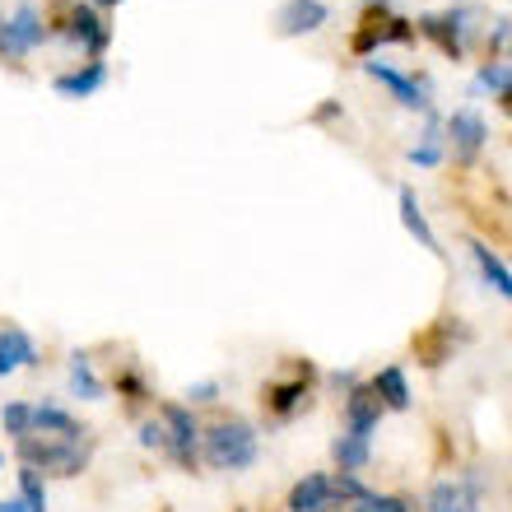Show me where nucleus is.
<instances>
[{
  "instance_id": "obj_5",
  "label": "nucleus",
  "mask_w": 512,
  "mask_h": 512,
  "mask_svg": "<svg viewBox=\"0 0 512 512\" xmlns=\"http://www.w3.org/2000/svg\"><path fill=\"white\" fill-rule=\"evenodd\" d=\"M308 378H312V364L308 359H294V378L289 382H266L261 405H266L275 419H294L298 410L308 405Z\"/></svg>"
},
{
  "instance_id": "obj_18",
  "label": "nucleus",
  "mask_w": 512,
  "mask_h": 512,
  "mask_svg": "<svg viewBox=\"0 0 512 512\" xmlns=\"http://www.w3.org/2000/svg\"><path fill=\"white\" fill-rule=\"evenodd\" d=\"M331 457H336L340 471L359 475L368 466V457H373V438H359V433H340L336 443H331Z\"/></svg>"
},
{
  "instance_id": "obj_27",
  "label": "nucleus",
  "mask_w": 512,
  "mask_h": 512,
  "mask_svg": "<svg viewBox=\"0 0 512 512\" xmlns=\"http://www.w3.org/2000/svg\"><path fill=\"white\" fill-rule=\"evenodd\" d=\"M350 512H410V503L396 499V494H364Z\"/></svg>"
},
{
  "instance_id": "obj_7",
  "label": "nucleus",
  "mask_w": 512,
  "mask_h": 512,
  "mask_svg": "<svg viewBox=\"0 0 512 512\" xmlns=\"http://www.w3.org/2000/svg\"><path fill=\"white\" fill-rule=\"evenodd\" d=\"M443 135L452 140V154H457L461 163H475V154L485 149V140H489V126H485V117L480 112H452L443 122Z\"/></svg>"
},
{
  "instance_id": "obj_34",
  "label": "nucleus",
  "mask_w": 512,
  "mask_h": 512,
  "mask_svg": "<svg viewBox=\"0 0 512 512\" xmlns=\"http://www.w3.org/2000/svg\"><path fill=\"white\" fill-rule=\"evenodd\" d=\"M98 10H112V5H122V0H94Z\"/></svg>"
},
{
  "instance_id": "obj_22",
  "label": "nucleus",
  "mask_w": 512,
  "mask_h": 512,
  "mask_svg": "<svg viewBox=\"0 0 512 512\" xmlns=\"http://www.w3.org/2000/svg\"><path fill=\"white\" fill-rule=\"evenodd\" d=\"M452 354V336H447V326H429V331H419L415 336V359L424 368H438Z\"/></svg>"
},
{
  "instance_id": "obj_9",
  "label": "nucleus",
  "mask_w": 512,
  "mask_h": 512,
  "mask_svg": "<svg viewBox=\"0 0 512 512\" xmlns=\"http://www.w3.org/2000/svg\"><path fill=\"white\" fill-rule=\"evenodd\" d=\"M326 19H331V10L322 0H284L275 14V28H280V38H303V33H317Z\"/></svg>"
},
{
  "instance_id": "obj_26",
  "label": "nucleus",
  "mask_w": 512,
  "mask_h": 512,
  "mask_svg": "<svg viewBox=\"0 0 512 512\" xmlns=\"http://www.w3.org/2000/svg\"><path fill=\"white\" fill-rule=\"evenodd\" d=\"M475 89L508 94V89H512V61H485V66H480V75H475Z\"/></svg>"
},
{
  "instance_id": "obj_2",
  "label": "nucleus",
  "mask_w": 512,
  "mask_h": 512,
  "mask_svg": "<svg viewBox=\"0 0 512 512\" xmlns=\"http://www.w3.org/2000/svg\"><path fill=\"white\" fill-rule=\"evenodd\" d=\"M19 461L38 475H80L89 461V438H52V433H28L19 438Z\"/></svg>"
},
{
  "instance_id": "obj_28",
  "label": "nucleus",
  "mask_w": 512,
  "mask_h": 512,
  "mask_svg": "<svg viewBox=\"0 0 512 512\" xmlns=\"http://www.w3.org/2000/svg\"><path fill=\"white\" fill-rule=\"evenodd\" d=\"M410 38H415V24L401 19V14H387L378 24V42H410Z\"/></svg>"
},
{
  "instance_id": "obj_29",
  "label": "nucleus",
  "mask_w": 512,
  "mask_h": 512,
  "mask_svg": "<svg viewBox=\"0 0 512 512\" xmlns=\"http://www.w3.org/2000/svg\"><path fill=\"white\" fill-rule=\"evenodd\" d=\"M117 391H122L126 401H145L149 391H145V378L135 373V368H126V373H117Z\"/></svg>"
},
{
  "instance_id": "obj_8",
  "label": "nucleus",
  "mask_w": 512,
  "mask_h": 512,
  "mask_svg": "<svg viewBox=\"0 0 512 512\" xmlns=\"http://www.w3.org/2000/svg\"><path fill=\"white\" fill-rule=\"evenodd\" d=\"M419 33L424 38L438 42V52L452 56V61H461V52H466V14H419Z\"/></svg>"
},
{
  "instance_id": "obj_12",
  "label": "nucleus",
  "mask_w": 512,
  "mask_h": 512,
  "mask_svg": "<svg viewBox=\"0 0 512 512\" xmlns=\"http://www.w3.org/2000/svg\"><path fill=\"white\" fill-rule=\"evenodd\" d=\"M33 364H38V345H33V336L19 331V326H5V331H0V378H10V373L33 368Z\"/></svg>"
},
{
  "instance_id": "obj_10",
  "label": "nucleus",
  "mask_w": 512,
  "mask_h": 512,
  "mask_svg": "<svg viewBox=\"0 0 512 512\" xmlns=\"http://www.w3.org/2000/svg\"><path fill=\"white\" fill-rule=\"evenodd\" d=\"M382 419V401L373 387H350L345 396V433H359V438H373Z\"/></svg>"
},
{
  "instance_id": "obj_1",
  "label": "nucleus",
  "mask_w": 512,
  "mask_h": 512,
  "mask_svg": "<svg viewBox=\"0 0 512 512\" xmlns=\"http://www.w3.org/2000/svg\"><path fill=\"white\" fill-rule=\"evenodd\" d=\"M201 457L215 466V471H247L261 457V443H256L252 424L243 419H224L215 429L201 433Z\"/></svg>"
},
{
  "instance_id": "obj_15",
  "label": "nucleus",
  "mask_w": 512,
  "mask_h": 512,
  "mask_svg": "<svg viewBox=\"0 0 512 512\" xmlns=\"http://www.w3.org/2000/svg\"><path fill=\"white\" fill-rule=\"evenodd\" d=\"M5 28H10V42L19 47V56H28L33 47H42V42L52 38V28L42 24L33 5H19V10H14L10 19H5Z\"/></svg>"
},
{
  "instance_id": "obj_33",
  "label": "nucleus",
  "mask_w": 512,
  "mask_h": 512,
  "mask_svg": "<svg viewBox=\"0 0 512 512\" xmlns=\"http://www.w3.org/2000/svg\"><path fill=\"white\" fill-rule=\"evenodd\" d=\"M331 387H336V391H350V387H359V382H354V373H331Z\"/></svg>"
},
{
  "instance_id": "obj_19",
  "label": "nucleus",
  "mask_w": 512,
  "mask_h": 512,
  "mask_svg": "<svg viewBox=\"0 0 512 512\" xmlns=\"http://www.w3.org/2000/svg\"><path fill=\"white\" fill-rule=\"evenodd\" d=\"M471 261L480 266V275H485L489 289H494V294H503L512 303V266H503V261L489 252L485 243H471Z\"/></svg>"
},
{
  "instance_id": "obj_13",
  "label": "nucleus",
  "mask_w": 512,
  "mask_h": 512,
  "mask_svg": "<svg viewBox=\"0 0 512 512\" xmlns=\"http://www.w3.org/2000/svg\"><path fill=\"white\" fill-rule=\"evenodd\" d=\"M429 512H480V494L471 480H438L429 489Z\"/></svg>"
},
{
  "instance_id": "obj_17",
  "label": "nucleus",
  "mask_w": 512,
  "mask_h": 512,
  "mask_svg": "<svg viewBox=\"0 0 512 512\" xmlns=\"http://www.w3.org/2000/svg\"><path fill=\"white\" fill-rule=\"evenodd\" d=\"M33 433H52V438H84L80 419L66 415L61 405H33Z\"/></svg>"
},
{
  "instance_id": "obj_4",
  "label": "nucleus",
  "mask_w": 512,
  "mask_h": 512,
  "mask_svg": "<svg viewBox=\"0 0 512 512\" xmlns=\"http://www.w3.org/2000/svg\"><path fill=\"white\" fill-rule=\"evenodd\" d=\"M364 75H368V80H378L382 89H391V98H396L401 108L429 112V84H424V80H415V75H405V70L387 66V61H378V56H368V61H364Z\"/></svg>"
},
{
  "instance_id": "obj_6",
  "label": "nucleus",
  "mask_w": 512,
  "mask_h": 512,
  "mask_svg": "<svg viewBox=\"0 0 512 512\" xmlns=\"http://www.w3.org/2000/svg\"><path fill=\"white\" fill-rule=\"evenodd\" d=\"M66 33L75 42H84V52H89V61H103V52H108L112 42V28L103 24V14L94 10V5H70V19H66Z\"/></svg>"
},
{
  "instance_id": "obj_32",
  "label": "nucleus",
  "mask_w": 512,
  "mask_h": 512,
  "mask_svg": "<svg viewBox=\"0 0 512 512\" xmlns=\"http://www.w3.org/2000/svg\"><path fill=\"white\" fill-rule=\"evenodd\" d=\"M191 401H219V387L215 382H196V387H187Z\"/></svg>"
},
{
  "instance_id": "obj_16",
  "label": "nucleus",
  "mask_w": 512,
  "mask_h": 512,
  "mask_svg": "<svg viewBox=\"0 0 512 512\" xmlns=\"http://www.w3.org/2000/svg\"><path fill=\"white\" fill-rule=\"evenodd\" d=\"M103 84H108V66H103V61H89V66L75 70V75H56L52 89L61 98H89V94H98Z\"/></svg>"
},
{
  "instance_id": "obj_11",
  "label": "nucleus",
  "mask_w": 512,
  "mask_h": 512,
  "mask_svg": "<svg viewBox=\"0 0 512 512\" xmlns=\"http://www.w3.org/2000/svg\"><path fill=\"white\" fill-rule=\"evenodd\" d=\"M336 485L331 475H303L294 489H289V512H336Z\"/></svg>"
},
{
  "instance_id": "obj_25",
  "label": "nucleus",
  "mask_w": 512,
  "mask_h": 512,
  "mask_svg": "<svg viewBox=\"0 0 512 512\" xmlns=\"http://www.w3.org/2000/svg\"><path fill=\"white\" fill-rule=\"evenodd\" d=\"M0 429L10 433L14 443H19V438H28V433H33V405H28V401H10V405H5V415H0Z\"/></svg>"
},
{
  "instance_id": "obj_23",
  "label": "nucleus",
  "mask_w": 512,
  "mask_h": 512,
  "mask_svg": "<svg viewBox=\"0 0 512 512\" xmlns=\"http://www.w3.org/2000/svg\"><path fill=\"white\" fill-rule=\"evenodd\" d=\"M70 387H75V396H84V401H103V382H98L94 359L84 350L70 354Z\"/></svg>"
},
{
  "instance_id": "obj_14",
  "label": "nucleus",
  "mask_w": 512,
  "mask_h": 512,
  "mask_svg": "<svg viewBox=\"0 0 512 512\" xmlns=\"http://www.w3.org/2000/svg\"><path fill=\"white\" fill-rule=\"evenodd\" d=\"M396 205H401V224H405V233L415 238L424 252H433V256H443V247H438V233L429 229V219H424V210H419V196H415V187H401L396 191Z\"/></svg>"
},
{
  "instance_id": "obj_31",
  "label": "nucleus",
  "mask_w": 512,
  "mask_h": 512,
  "mask_svg": "<svg viewBox=\"0 0 512 512\" xmlns=\"http://www.w3.org/2000/svg\"><path fill=\"white\" fill-rule=\"evenodd\" d=\"M508 47H512V19H499L494 33H489V52H494V61H499V52H508Z\"/></svg>"
},
{
  "instance_id": "obj_3",
  "label": "nucleus",
  "mask_w": 512,
  "mask_h": 512,
  "mask_svg": "<svg viewBox=\"0 0 512 512\" xmlns=\"http://www.w3.org/2000/svg\"><path fill=\"white\" fill-rule=\"evenodd\" d=\"M159 424H163V433H168V457H173L182 471H191L196 457H201V429H196L191 410L187 405H177V401H168Z\"/></svg>"
},
{
  "instance_id": "obj_21",
  "label": "nucleus",
  "mask_w": 512,
  "mask_h": 512,
  "mask_svg": "<svg viewBox=\"0 0 512 512\" xmlns=\"http://www.w3.org/2000/svg\"><path fill=\"white\" fill-rule=\"evenodd\" d=\"M443 122L438 117H429V126H424V135H419V145H410V154L405 159L415 163V168H438L443 163Z\"/></svg>"
},
{
  "instance_id": "obj_20",
  "label": "nucleus",
  "mask_w": 512,
  "mask_h": 512,
  "mask_svg": "<svg viewBox=\"0 0 512 512\" xmlns=\"http://www.w3.org/2000/svg\"><path fill=\"white\" fill-rule=\"evenodd\" d=\"M368 387L378 391V401H382V410H410V387H405V373L396 364L391 368H382L378 378L368 382Z\"/></svg>"
},
{
  "instance_id": "obj_35",
  "label": "nucleus",
  "mask_w": 512,
  "mask_h": 512,
  "mask_svg": "<svg viewBox=\"0 0 512 512\" xmlns=\"http://www.w3.org/2000/svg\"><path fill=\"white\" fill-rule=\"evenodd\" d=\"M0 466H5V457H0Z\"/></svg>"
},
{
  "instance_id": "obj_24",
  "label": "nucleus",
  "mask_w": 512,
  "mask_h": 512,
  "mask_svg": "<svg viewBox=\"0 0 512 512\" xmlns=\"http://www.w3.org/2000/svg\"><path fill=\"white\" fill-rule=\"evenodd\" d=\"M19 503H24L28 512H47V485H42V475L33 471V466L19 471Z\"/></svg>"
},
{
  "instance_id": "obj_30",
  "label": "nucleus",
  "mask_w": 512,
  "mask_h": 512,
  "mask_svg": "<svg viewBox=\"0 0 512 512\" xmlns=\"http://www.w3.org/2000/svg\"><path fill=\"white\" fill-rule=\"evenodd\" d=\"M140 447H154V452H168V433H163V424H140Z\"/></svg>"
}]
</instances>
